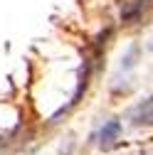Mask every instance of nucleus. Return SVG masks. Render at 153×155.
I'll return each instance as SVG.
<instances>
[{
  "instance_id": "3",
  "label": "nucleus",
  "mask_w": 153,
  "mask_h": 155,
  "mask_svg": "<svg viewBox=\"0 0 153 155\" xmlns=\"http://www.w3.org/2000/svg\"><path fill=\"white\" fill-rule=\"evenodd\" d=\"M136 54H138V49H136V47H131V49H128V54L124 57V64H121V67H126V69H131L133 64H136V62H133V59H136Z\"/></svg>"
},
{
  "instance_id": "1",
  "label": "nucleus",
  "mask_w": 153,
  "mask_h": 155,
  "mask_svg": "<svg viewBox=\"0 0 153 155\" xmlns=\"http://www.w3.org/2000/svg\"><path fill=\"white\" fill-rule=\"evenodd\" d=\"M119 135H121V123H119V121H109V123L101 128V133H99V145H101L104 150L114 148L116 140H119Z\"/></svg>"
},
{
  "instance_id": "2",
  "label": "nucleus",
  "mask_w": 153,
  "mask_h": 155,
  "mask_svg": "<svg viewBox=\"0 0 153 155\" xmlns=\"http://www.w3.org/2000/svg\"><path fill=\"white\" fill-rule=\"evenodd\" d=\"M151 118H153V96H151V99H146L143 104H138L136 108L131 111V121L136 123V126L151 123Z\"/></svg>"
}]
</instances>
